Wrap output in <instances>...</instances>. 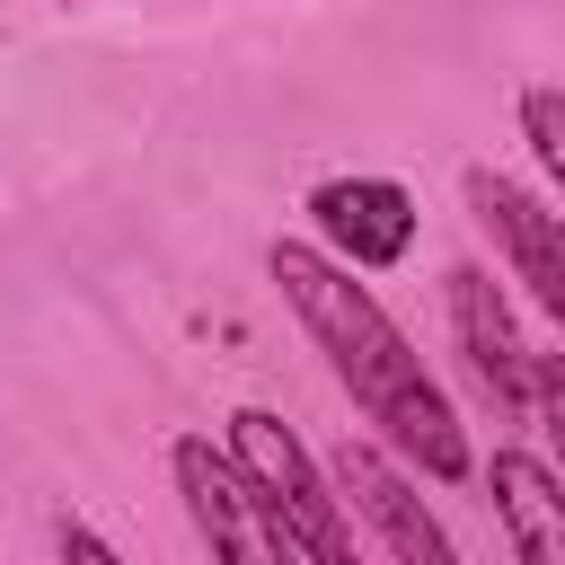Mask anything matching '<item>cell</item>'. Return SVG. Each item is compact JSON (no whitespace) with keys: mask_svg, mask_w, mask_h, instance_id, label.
Here are the masks:
<instances>
[{"mask_svg":"<svg viewBox=\"0 0 565 565\" xmlns=\"http://www.w3.org/2000/svg\"><path fill=\"white\" fill-rule=\"evenodd\" d=\"M265 274L282 282V300H291V318L309 327V344L327 353L335 388L380 424V441H397L424 477L459 486V477H468V433H459L441 380L424 371V353L406 344V327L380 309V291L353 282V274H344L327 247H309V238H274V247H265Z\"/></svg>","mask_w":565,"mask_h":565,"instance_id":"obj_1","label":"cell"},{"mask_svg":"<svg viewBox=\"0 0 565 565\" xmlns=\"http://www.w3.org/2000/svg\"><path fill=\"white\" fill-rule=\"evenodd\" d=\"M221 450L238 459V477L256 486V503L282 521V539H291L309 565H362L353 521H344V503H335L327 468L300 450V433H291L274 406H238V415L221 424Z\"/></svg>","mask_w":565,"mask_h":565,"instance_id":"obj_2","label":"cell"},{"mask_svg":"<svg viewBox=\"0 0 565 565\" xmlns=\"http://www.w3.org/2000/svg\"><path fill=\"white\" fill-rule=\"evenodd\" d=\"M168 477H177L185 521L203 530L212 565H309V556L282 539V521L256 503V486L238 477V459L212 450L203 433H177V441H168Z\"/></svg>","mask_w":565,"mask_h":565,"instance_id":"obj_3","label":"cell"},{"mask_svg":"<svg viewBox=\"0 0 565 565\" xmlns=\"http://www.w3.org/2000/svg\"><path fill=\"white\" fill-rule=\"evenodd\" d=\"M327 486H335V503H353L371 530H380V547H388V565H459V547H450V530L424 512V494H415V477L380 450V441H335V459H327Z\"/></svg>","mask_w":565,"mask_h":565,"instance_id":"obj_4","label":"cell"},{"mask_svg":"<svg viewBox=\"0 0 565 565\" xmlns=\"http://www.w3.org/2000/svg\"><path fill=\"white\" fill-rule=\"evenodd\" d=\"M459 194H468L477 230L494 238V256L512 265V282L565 327V212H547L530 185H512V177H494V168H468Z\"/></svg>","mask_w":565,"mask_h":565,"instance_id":"obj_5","label":"cell"},{"mask_svg":"<svg viewBox=\"0 0 565 565\" xmlns=\"http://www.w3.org/2000/svg\"><path fill=\"white\" fill-rule=\"evenodd\" d=\"M309 221L344 274H388L415 247V194L397 177H327L309 194Z\"/></svg>","mask_w":565,"mask_h":565,"instance_id":"obj_6","label":"cell"},{"mask_svg":"<svg viewBox=\"0 0 565 565\" xmlns=\"http://www.w3.org/2000/svg\"><path fill=\"white\" fill-rule=\"evenodd\" d=\"M441 291H450V335H459L477 388H486L503 415H530V353H521V327H512L494 274H486V265H450Z\"/></svg>","mask_w":565,"mask_h":565,"instance_id":"obj_7","label":"cell"},{"mask_svg":"<svg viewBox=\"0 0 565 565\" xmlns=\"http://www.w3.org/2000/svg\"><path fill=\"white\" fill-rule=\"evenodd\" d=\"M486 494H494V512H503L512 565H565V486H556L547 459H530V450H494Z\"/></svg>","mask_w":565,"mask_h":565,"instance_id":"obj_8","label":"cell"},{"mask_svg":"<svg viewBox=\"0 0 565 565\" xmlns=\"http://www.w3.org/2000/svg\"><path fill=\"white\" fill-rule=\"evenodd\" d=\"M521 132H530L539 168H547L556 194H565V88H521Z\"/></svg>","mask_w":565,"mask_h":565,"instance_id":"obj_9","label":"cell"},{"mask_svg":"<svg viewBox=\"0 0 565 565\" xmlns=\"http://www.w3.org/2000/svg\"><path fill=\"white\" fill-rule=\"evenodd\" d=\"M530 415L556 441V486H565V353H530Z\"/></svg>","mask_w":565,"mask_h":565,"instance_id":"obj_10","label":"cell"},{"mask_svg":"<svg viewBox=\"0 0 565 565\" xmlns=\"http://www.w3.org/2000/svg\"><path fill=\"white\" fill-rule=\"evenodd\" d=\"M53 539H62V565H124V556H115V547L79 521V512H62V530H53Z\"/></svg>","mask_w":565,"mask_h":565,"instance_id":"obj_11","label":"cell"}]
</instances>
